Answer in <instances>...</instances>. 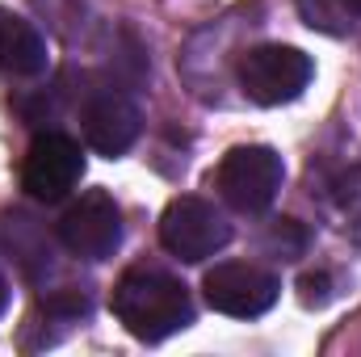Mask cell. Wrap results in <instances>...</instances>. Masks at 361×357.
<instances>
[{
	"label": "cell",
	"instance_id": "8fae6325",
	"mask_svg": "<svg viewBox=\"0 0 361 357\" xmlns=\"http://www.w3.org/2000/svg\"><path fill=\"white\" fill-rule=\"evenodd\" d=\"M294 4H298V17L328 38H345L357 25V8L349 0H294Z\"/></svg>",
	"mask_w": 361,
	"mask_h": 357
},
{
	"label": "cell",
	"instance_id": "5b68a950",
	"mask_svg": "<svg viewBox=\"0 0 361 357\" xmlns=\"http://www.w3.org/2000/svg\"><path fill=\"white\" fill-rule=\"evenodd\" d=\"M55 236L80 261H109L122 244V210L105 189H85L55 223Z\"/></svg>",
	"mask_w": 361,
	"mask_h": 357
},
{
	"label": "cell",
	"instance_id": "52a82bcc",
	"mask_svg": "<svg viewBox=\"0 0 361 357\" xmlns=\"http://www.w3.org/2000/svg\"><path fill=\"white\" fill-rule=\"evenodd\" d=\"M202 290L214 311H223L231 320H257L277 303L281 282H277V273L252 265V261H223L206 273Z\"/></svg>",
	"mask_w": 361,
	"mask_h": 357
},
{
	"label": "cell",
	"instance_id": "8992f818",
	"mask_svg": "<svg viewBox=\"0 0 361 357\" xmlns=\"http://www.w3.org/2000/svg\"><path fill=\"white\" fill-rule=\"evenodd\" d=\"M85 177V147L63 135V131H47L30 143L25 160H21V189L34 202H63Z\"/></svg>",
	"mask_w": 361,
	"mask_h": 357
},
{
	"label": "cell",
	"instance_id": "7c38bea8",
	"mask_svg": "<svg viewBox=\"0 0 361 357\" xmlns=\"http://www.w3.org/2000/svg\"><path fill=\"white\" fill-rule=\"evenodd\" d=\"M265 244H269L281 261H294V257H302V248H307V231H302L294 219H277L269 227V236H265Z\"/></svg>",
	"mask_w": 361,
	"mask_h": 357
},
{
	"label": "cell",
	"instance_id": "3957f363",
	"mask_svg": "<svg viewBox=\"0 0 361 357\" xmlns=\"http://www.w3.org/2000/svg\"><path fill=\"white\" fill-rule=\"evenodd\" d=\"M311 76H315L311 55H302L298 47H286V42H261V47L244 51L235 63L240 89L257 105H286V101L302 97Z\"/></svg>",
	"mask_w": 361,
	"mask_h": 357
},
{
	"label": "cell",
	"instance_id": "7a4b0ae2",
	"mask_svg": "<svg viewBox=\"0 0 361 357\" xmlns=\"http://www.w3.org/2000/svg\"><path fill=\"white\" fill-rule=\"evenodd\" d=\"M281 177H286V164H281V156L273 147H265V143H240V147H231L219 160V169H214L210 181H214L219 198L231 210L261 214V210L273 206V198L281 189Z\"/></svg>",
	"mask_w": 361,
	"mask_h": 357
},
{
	"label": "cell",
	"instance_id": "9c48e42d",
	"mask_svg": "<svg viewBox=\"0 0 361 357\" xmlns=\"http://www.w3.org/2000/svg\"><path fill=\"white\" fill-rule=\"evenodd\" d=\"M51 68V51L47 38L34 21H25L13 8H0V72L4 76H21L34 80Z\"/></svg>",
	"mask_w": 361,
	"mask_h": 357
},
{
	"label": "cell",
	"instance_id": "5bb4252c",
	"mask_svg": "<svg viewBox=\"0 0 361 357\" xmlns=\"http://www.w3.org/2000/svg\"><path fill=\"white\" fill-rule=\"evenodd\" d=\"M349 4H353V8H357V17H361V0H349Z\"/></svg>",
	"mask_w": 361,
	"mask_h": 357
},
{
	"label": "cell",
	"instance_id": "ba28073f",
	"mask_svg": "<svg viewBox=\"0 0 361 357\" xmlns=\"http://www.w3.org/2000/svg\"><path fill=\"white\" fill-rule=\"evenodd\" d=\"M80 131H85V143H89L97 156L105 160H118L126 156L135 143H139V131H143V114L139 105L118 89L92 92L80 109Z\"/></svg>",
	"mask_w": 361,
	"mask_h": 357
},
{
	"label": "cell",
	"instance_id": "6da1fadb",
	"mask_svg": "<svg viewBox=\"0 0 361 357\" xmlns=\"http://www.w3.org/2000/svg\"><path fill=\"white\" fill-rule=\"evenodd\" d=\"M109 307L118 315V324L135 337V341H169L173 332H185L193 324V298L185 290V282H177L164 269H126L114 282Z\"/></svg>",
	"mask_w": 361,
	"mask_h": 357
},
{
	"label": "cell",
	"instance_id": "30bf717a",
	"mask_svg": "<svg viewBox=\"0 0 361 357\" xmlns=\"http://www.w3.org/2000/svg\"><path fill=\"white\" fill-rule=\"evenodd\" d=\"M4 244H8V253L17 257V265L30 277H38V269L51 265V240L38 227V219H30L25 210H8L4 214Z\"/></svg>",
	"mask_w": 361,
	"mask_h": 357
},
{
	"label": "cell",
	"instance_id": "277c9868",
	"mask_svg": "<svg viewBox=\"0 0 361 357\" xmlns=\"http://www.w3.org/2000/svg\"><path fill=\"white\" fill-rule=\"evenodd\" d=\"M160 244L177 261L197 265V261H206V257H214L231 244V223L223 219V210L214 202L180 193L160 214Z\"/></svg>",
	"mask_w": 361,
	"mask_h": 357
},
{
	"label": "cell",
	"instance_id": "4fadbf2b",
	"mask_svg": "<svg viewBox=\"0 0 361 357\" xmlns=\"http://www.w3.org/2000/svg\"><path fill=\"white\" fill-rule=\"evenodd\" d=\"M8 311V282H4V273H0V315Z\"/></svg>",
	"mask_w": 361,
	"mask_h": 357
}]
</instances>
